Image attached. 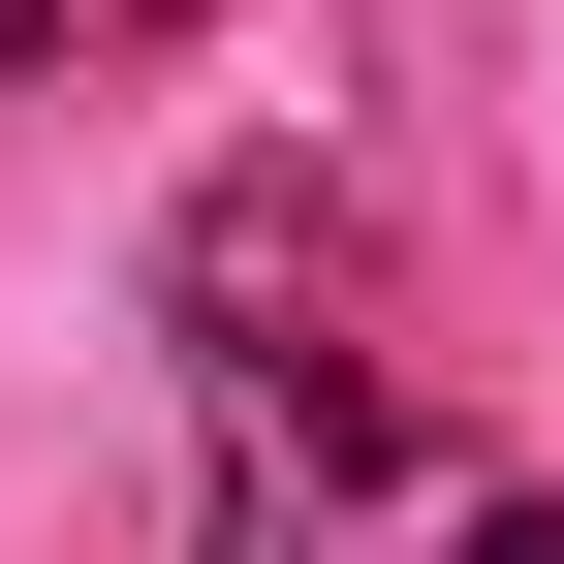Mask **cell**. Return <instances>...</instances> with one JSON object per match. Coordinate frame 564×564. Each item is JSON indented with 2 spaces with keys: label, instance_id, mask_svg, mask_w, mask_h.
I'll return each mask as SVG.
<instances>
[{
  "label": "cell",
  "instance_id": "1",
  "mask_svg": "<svg viewBox=\"0 0 564 564\" xmlns=\"http://www.w3.org/2000/svg\"><path fill=\"white\" fill-rule=\"evenodd\" d=\"M188 32V0H0V63H32V95H63V63H158Z\"/></svg>",
  "mask_w": 564,
  "mask_h": 564
},
{
  "label": "cell",
  "instance_id": "2",
  "mask_svg": "<svg viewBox=\"0 0 564 564\" xmlns=\"http://www.w3.org/2000/svg\"><path fill=\"white\" fill-rule=\"evenodd\" d=\"M440 564H564V502H440Z\"/></svg>",
  "mask_w": 564,
  "mask_h": 564
}]
</instances>
